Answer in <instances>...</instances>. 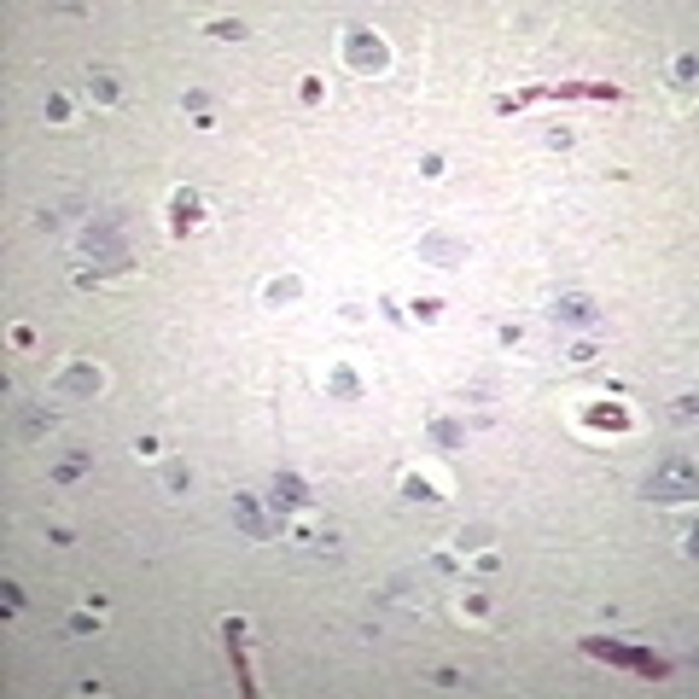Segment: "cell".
Listing matches in <instances>:
<instances>
[{"mask_svg": "<svg viewBox=\"0 0 699 699\" xmlns=\"http://www.w3.org/2000/svg\"><path fill=\"white\" fill-rule=\"evenodd\" d=\"M297 542L320 548V553H338V530H327V525H297Z\"/></svg>", "mask_w": 699, "mask_h": 699, "instance_id": "cell-16", "label": "cell"}, {"mask_svg": "<svg viewBox=\"0 0 699 699\" xmlns=\"http://www.w3.org/2000/svg\"><path fill=\"white\" fill-rule=\"evenodd\" d=\"M71 117H76L71 99H64V94H47V123H71Z\"/></svg>", "mask_w": 699, "mask_h": 699, "instance_id": "cell-21", "label": "cell"}, {"mask_svg": "<svg viewBox=\"0 0 699 699\" xmlns=\"http://www.w3.org/2000/svg\"><path fill=\"white\" fill-rule=\"evenodd\" d=\"M198 204H204V198H198L193 187H181V193L170 198V221H175V228L187 233V228H193V221H198Z\"/></svg>", "mask_w": 699, "mask_h": 699, "instance_id": "cell-12", "label": "cell"}, {"mask_svg": "<svg viewBox=\"0 0 699 699\" xmlns=\"http://www.w3.org/2000/svg\"><path fill=\"white\" fill-rule=\"evenodd\" d=\"M344 64L362 71V76H379V71H391V47H385L373 29L350 24V29H344Z\"/></svg>", "mask_w": 699, "mask_h": 699, "instance_id": "cell-1", "label": "cell"}, {"mask_svg": "<svg viewBox=\"0 0 699 699\" xmlns=\"http://www.w3.org/2000/svg\"><path fill=\"white\" fill-rule=\"evenodd\" d=\"M647 502H687L694 495V461H664L647 484H641Z\"/></svg>", "mask_w": 699, "mask_h": 699, "instance_id": "cell-2", "label": "cell"}, {"mask_svg": "<svg viewBox=\"0 0 699 699\" xmlns=\"http://www.w3.org/2000/svg\"><path fill=\"white\" fill-rule=\"evenodd\" d=\"M583 420H589V426H601V431H624V426H629V414H624V408H612V403H595Z\"/></svg>", "mask_w": 699, "mask_h": 699, "instance_id": "cell-17", "label": "cell"}, {"mask_svg": "<svg viewBox=\"0 0 699 699\" xmlns=\"http://www.w3.org/2000/svg\"><path fill=\"white\" fill-rule=\"evenodd\" d=\"M403 495H408V502H437V490H431L420 472H408V478H403Z\"/></svg>", "mask_w": 699, "mask_h": 699, "instance_id": "cell-19", "label": "cell"}, {"mask_svg": "<svg viewBox=\"0 0 699 699\" xmlns=\"http://www.w3.org/2000/svg\"><path fill=\"white\" fill-rule=\"evenodd\" d=\"M437 309H443L437 297H414V315H420V320H431V315H437Z\"/></svg>", "mask_w": 699, "mask_h": 699, "instance_id": "cell-26", "label": "cell"}, {"mask_svg": "<svg viewBox=\"0 0 699 699\" xmlns=\"http://www.w3.org/2000/svg\"><path fill=\"white\" fill-rule=\"evenodd\" d=\"M461 548H490V530H484V525H466V530H461Z\"/></svg>", "mask_w": 699, "mask_h": 699, "instance_id": "cell-24", "label": "cell"}, {"mask_svg": "<svg viewBox=\"0 0 699 699\" xmlns=\"http://www.w3.org/2000/svg\"><path fill=\"white\" fill-rule=\"evenodd\" d=\"M269 495H274V502H280V507H309V484L297 478V472H274Z\"/></svg>", "mask_w": 699, "mask_h": 699, "instance_id": "cell-9", "label": "cell"}, {"mask_svg": "<svg viewBox=\"0 0 699 699\" xmlns=\"http://www.w3.org/2000/svg\"><path fill=\"white\" fill-rule=\"evenodd\" d=\"M64 629H71V636H94L99 624H94V618H87V612H76V618H71V624H64Z\"/></svg>", "mask_w": 699, "mask_h": 699, "instance_id": "cell-25", "label": "cell"}, {"mask_svg": "<svg viewBox=\"0 0 699 699\" xmlns=\"http://www.w3.org/2000/svg\"><path fill=\"white\" fill-rule=\"evenodd\" d=\"M87 94H94V105H117L123 99V76L105 71V64H87Z\"/></svg>", "mask_w": 699, "mask_h": 699, "instance_id": "cell-8", "label": "cell"}, {"mask_svg": "<svg viewBox=\"0 0 699 699\" xmlns=\"http://www.w3.org/2000/svg\"><path fill=\"white\" fill-rule=\"evenodd\" d=\"M210 36H221V41H245V24H239V18H216V24H210Z\"/></svg>", "mask_w": 699, "mask_h": 699, "instance_id": "cell-22", "label": "cell"}, {"mask_svg": "<svg viewBox=\"0 0 699 699\" xmlns=\"http://www.w3.org/2000/svg\"><path fill=\"white\" fill-rule=\"evenodd\" d=\"M431 443H437V449H454V443H461V420H431Z\"/></svg>", "mask_w": 699, "mask_h": 699, "instance_id": "cell-18", "label": "cell"}, {"mask_svg": "<svg viewBox=\"0 0 699 699\" xmlns=\"http://www.w3.org/2000/svg\"><path fill=\"white\" fill-rule=\"evenodd\" d=\"M181 111L193 117L198 129H210V123H216V99H210L204 87H187V94H181Z\"/></svg>", "mask_w": 699, "mask_h": 699, "instance_id": "cell-11", "label": "cell"}, {"mask_svg": "<svg viewBox=\"0 0 699 699\" xmlns=\"http://www.w3.org/2000/svg\"><path fill=\"white\" fill-rule=\"evenodd\" d=\"M187 478H193V472H187L181 461H170V466H163V490H170V495H181V490H187Z\"/></svg>", "mask_w": 699, "mask_h": 699, "instance_id": "cell-20", "label": "cell"}, {"mask_svg": "<svg viewBox=\"0 0 699 699\" xmlns=\"http://www.w3.org/2000/svg\"><path fill=\"white\" fill-rule=\"evenodd\" d=\"M87 466H94V454H87V449H71L59 466H53V484H76V478L87 472Z\"/></svg>", "mask_w": 699, "mask_h": 699, "instance_id": "cell-14", "label": "cell"}, {"mask_svg": "<svg viewBox=\"0 0 699 699\" xmlns=\"http://www.w3.org/2000/svg\"><path fill=\"white\" fill-rule=\"evenodd\" d=\"M233 525L245 530L251 542H269V537H274V519H269V507H262L251 490H239V495H233Z\"/></svg>", "mask_w": 699, "mask_h": 699, "instance_id": "cell-3", "label": "cell"}, {"mask_svg": "<svg viewBox=\"0 0 699 699\" xmlns=\"http://www.w3.org/2000/svg\"><path fill=\"white\" fill-rule=\"evenodd\" d=\"M99 391H105V368H94V362L59 368V396H99Z\"/></svg>", "mask_w": 699, "mask_h": 699, "instance_id": "cell-4", "label": "cell"}, {"mask_svg": "<svg viewBox=\"0 0 699 699\" xmlns=\"http://www.w3.org/2000/svg\"><path fill=\"white\" fill-rule=\"evenodd\" d=\"M292 297H304V280H297V274H280V280H269V292H262V304H292Z\"/></svg>", "mask_w": 699, "mask_h": 699, "instance_id": "cell-15", "label": "cell"}, {"mask_svg": "<svg viewBox=\"0 0 699 699\" xmlns=\"http://www.w3.org/2000/svg\"><path fill=\"white\" fill-rule=\"evenodd\" d=\"M548 315H553V320H565V327H589V320H595V304H589V297H560Z\"/></svg>", "mask_w": 699, "mask_h": 699, "instance_id": "cell-10", "label": "cell"}, {"mask_svg": "<svg viewBox=\"0 0 699 699\" xmlns=\"http://www.w3.org/2000/svg\"><path fill=\"white\" fill-rule=\"evenodd\" d=\"M327 391L338 396V403H356V396H362V373L356 368H332L327 373Z\"/></svg>", "mask_w": 699, "mask_h": 699, "instance_id": "cell-13", "label": "cell"}, {"mask_svg": "<svg viewBox=\"0 0 699 699\" xmlns=\"http://www.w3.org/2000/svg\"><path fill=\"white\" fill-rule=\"evenodd\" d=\"M420 257L437 262V269H454V262L466 257V245L454 239V233H426V239H420Z\"/></svg>", "mask_w": 699, "mask_h": 699, "instance_id": "cell-6", "label": "cell"}, {"mask_svg": "<svg viewBox=\"0 0 699 699\" xmlns=\"http://www.w3.org/2000/svg\"><path fill=\"white\" fill-rule=\"evenodd\" d=\"M670 82L676 87H694V53H682V59L670 64Z\"/></svg>", "mask_w": 699, "mask_h": 699, "instance_id": "cell-23", "label": "cell"}, {"mask_svg": "<svg viewBox=\"0 0 699 699\" xmlns=\"http://www.w3.org/2000/svg\"><path fill=\"white\" fill-rule=\"evenodd\" d=\"M589 653H601V659H612V664H636V670H647V676H664L659 659H647V653H636V647H618V641H589Z\"/></svg>", "mask_w": 699, "mask_h": 699, "instance_id": "cell-7", "label": "cell"}, {"mask_svg": "<svg viewBox=\"0 0 699 699\" xmlns=\"http://www.w3.org/2000/svg\"><path fill=\"white\" fill-rule=\"evenodd\" d=\"M53 426H59V414H53L47 403H24V408H18V437H24V443L53 437Z\"/></svg>", "mask_w": 699, "mask_h": 699, "instance_id": "cell-5", "label": "cell"}]
</instances>
